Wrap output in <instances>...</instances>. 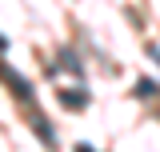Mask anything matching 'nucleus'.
I'll return each instance as SVG.
<instances>
[{
	"label": "nucleus",
	"instance_id": "obj_1",
	"mask_svg": "<svg viewBox=\"0 0 160 152\" xmlns=\"http://www.w3.org/2000/svg\"><path fill=\"white\" fill-rule=\"evenodd\" d=\"M4 76L12 80V92H16L20 100H32V88H28V80H24V76H12V72H8V68H4Z\"/></svg>",
	"mask_w": 160,
	"mask_h": 152
},
{
	"label": "nucleus",
	"instance_id": "obj_2",
	"mask_svg": "<svg viewBox=\"0 0 160 152\" xmlns=\"http://www.w3.org/2000/svg\"><path fill=\"white\" fill-rule=\"evenodd\" d=\"M60 104H64V108H84V104H88V92H84V88H80V92H60Z\"/></svg>",
	"mask_w": 160,
	"mask_h": 152
},
{
	"label": "nucleus",
	"instance_id": "obj_3",
	"mask_svg": "<svg viewBox=\"0 0 160 152\" xmlns=\"http://www.w3.org/2000/svg\"><path fill=\"white\" fill-rule=\"evenodd\" d=\"M136 92H140V96H152V92H156V80H140Z\"/></svg>",
	"mask_w": 160,
	"mask_h": 152
},
{
	"label": "nucleus",
	"instance_id": "obj_4",
	"mask_svg": "<svg viewBox=\"0 0 160 152\" xmlns=\"http://www.w3.org/2000/svg\"><path fill=\"white\" fill-rule=\"evenodd\" d=\"M76 152H92V148H88V144H80V148H76Z\"/></svg>",
	"mask_w": 160,
	"mask_h": 152
}]
</instances>
